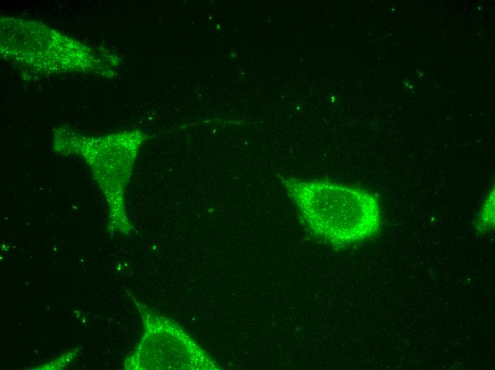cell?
Segmentation results:
<instances>
[{
  "label": "cell",
  "instance_id": "obj_1",
  "mask_svg": "<svg viewBox=\"0 0 495 370\" xmlns=\"http://www.w3.org/2000/svg\"><path fill=\"white\" fill-rule=\"evenodd\" d=\"M280 181L308 228L331 245L362 242L380 227V204L368 191L327 180L280 176Z\"/></svg>",
  "mask_w": 495,
  "mask_h": 370
},
{
  "label": "cell",
  "instance_id": "obj_2",
  "mask_svg": "<svg viewBox=\"0 0 495 370\" xmlns=\"http://www.w3.org/2000/svg\"><path fill=\"white\" fill-rule=\"evenodd\" d=\"M477 230L480 233L494 229V186L489 190L477 216Z\"/></svg>",
  "mask_w": 495,
  "mask_h": 370
}]
</instances>
